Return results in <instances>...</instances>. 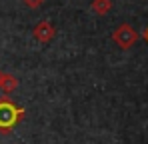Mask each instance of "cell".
I'll list each match as a JSON object with an SVG mask.
<instances>
[{
    "mask_svg": "<svg viewBox=\"0 0 148 144\" xmlns=\"http://www.w3.org/2000/svg\"><path fill=\"white\" fill-rule=\"evenodd\" d=\"M32 34H34V38L40 44H48L50 40H54V36H56V28H54V24L50 22V20H40L34 26Z\"/></svg>",
    "mask_w": 148,
    "mask_h": 144,
    "instance_id": "3957f363",
    "label": "cell"
},
{
    "mask_svg": "<svg viewBox=\"0 0 148 144\" xmlns=\"http://www.w3.org/2000/svg\"><path fill=\"white\" fill-rule=\"evenodd\" d=\"M90 8H92L94 14L104 16V14H108V12L112 10V0H92Z\"/></svg>",
    "mask_w": 148,
    "mask_h": 144,
    "instance_id": "5b68a950",
    "label": "cell"
},
{
    "mask_svg": "<svg viewBox=\"0 0 148 144\" xmlns=\"http://www.w3.org/2000/svg\"><path fill=\"white\" fill-rule=\"evenodd\" d=\"M22 2H24V4L28 6V8L36 10V8H40V6H42V4H44L46 0H22Z\"/></svg>",
    "mask_w": 148,
    "mask_h": 144,
    "instance_id": "8992f818",
    "label": "cell"
},
{
    "mask_svg": "<svg viewBox=\"0 0 148 144\" xmlns=\"http://www.w3.org/2000/svg\"><path fill=\"white\" fill-rule=\"evenodd\" d=\"M144 38H146V42H148V30H146V32H144Z\"/></svg>",
    "mask_w": 148,
    "mask_h": 144,
    "instance_id": "ba28073f",
    "label": "cell"
},
{
    "mask_svg": "<svg viewBox=\"0 0 148 144\" xmlns=\"http://www.w3.org/2000/svg\"><path fill=\"white\" fill-rule=\"evenodd\" d=\"M16 88H18V78H16L14 74L4 72V76H2V84H0V90H2L4 94H10V92H14Z\"/></svg>",
    "mask_w": 148,
    "mask_h": 144,
    "instance_id": "277c9868",
    "label": "cell"
},
{
    "mask_svg": "<svg viewBox=\"0 0 148 144\" xmlns=\"http://www.w3.org/2000/svg\"><path fill=\"white\" fill-rule=\"evenodd\" d=\"M2 76H4V72L0 70V84H2Z\"/></svg>",
    "mask_w": 148,
    "mask_h": 144,
    "instance_id": "52a82bcc",
    "label": "cell"
},
{
    "mask_svg": "<svg viewBox=\"0 0 148 144\" xmlns=\"http://www.w3.org/2000/svg\"><path fill=\"white\" fill-rule=\"evenodd\" d=\"M24 118V108L16 106L10 96H2L0 98V132L2 134H10L18 122H22Z\"/></svg>",
    "mask_w": 148,
    "mask_h": 144,
    "instance_id": "6da1fadb",
    "label": "cell"
},
{
    "mask_svg": "<svg viewBox=\"0 0 148 144\" xmlns=\"http://www.w3.org/2000/svg\"><path fill=\"white\" fill-rule=\"evenodd\" d=\"M112 40L122 48V50H128L130 46L136 44V40H138V32H136L130 24H120V26L112 32Z\"/></svg>",
    "mask_w": 148,
    "mask_h": 144,
    "instance_id": "7a4b0ae2",
    "label": "cell"
}]
</instances>
